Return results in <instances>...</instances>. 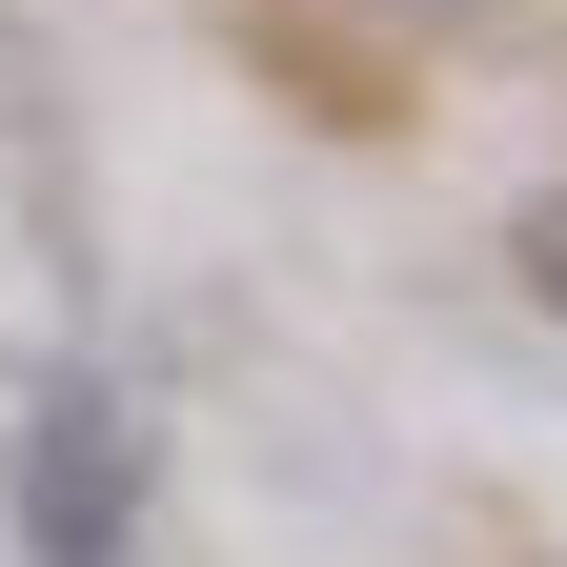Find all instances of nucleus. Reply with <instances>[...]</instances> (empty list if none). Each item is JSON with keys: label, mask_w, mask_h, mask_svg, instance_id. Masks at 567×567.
<instances>
[{"label": "nucleus", "mask_w": 567, "mask_h": 567, "mask_svg": "<svg viewBox=\"0 0 567 567\" xmlns=\"http://www.w3.org/2000/svg\"><path fill=\"white\" fill-rule=\"evenodd\" d=\"M21 567H142V405L102 365L21 405Z\"/></svg>", "instance_id": "1"}, {"label": "nucleus", "mask_w": 567, "mask_h": 567, "mask_svg": "<svg viewBox=\"0 0 567 567\" xmlns=\"http://www.w3.org/2000/svg\"><path fill=\"white\" fill-rule=\"evenodd\" d=\"M527 284H547V305H567V203H527Z\"/></svg>", "instance_id": "2"}]
</instances>
